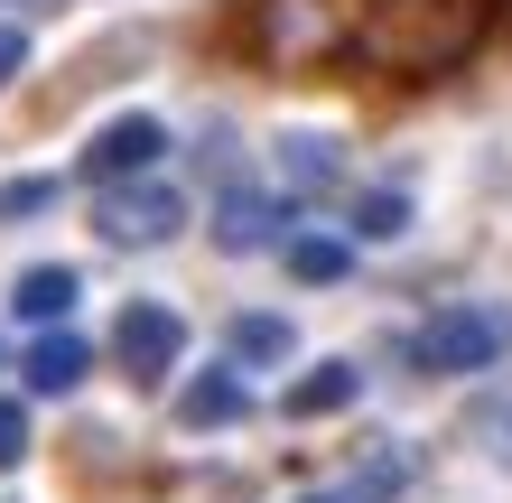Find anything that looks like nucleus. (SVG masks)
<instances>
[{
  "label": "nucleus",
  "instance_id": "obj_17",
  "mask_svg": "<svg viewBox=\"0 0 512 503\" xmlns=\"http://www.w3.org/2000/svg\"><path fill=\"white\" fill-rule=\"evenodd\" d=\"M19 66H28V38H19V28H0V84H10Z\"/></svg>",
  "mask_w": 512,
  "mask_h": 503
},
{
  "label": "nucleus",
  "instance_id": "obj_13",
  "mask_svg": "<svg viewBox=\"0 0 512 503\" xmlns=\"http://www.w3.org/2000/svg\"><path fill=\"white\" fill-rule=\"evenodd\" d=\"M47 196H56V177H10V187H0V215H38Z\"/></svg>",
  "mask_w": 512,
  "mask_h": 503
},
{
  "label": "nucleus",
  "instance_id": "obj_8",
  "mask_svg": "<svg viewBox=\"0 0 512 503\" xmlns=\"http://www.w3.org/2000/svg\"><path fill=\"white\" fill-rule=\"evenodd\" d=\"M215 243H224V252H261V243H280V205H270V196H233L224 215H215Z\"/></svg>",
  "mask_w": 512,
  "mask_h": 503
},
{
  "label": "nucleus",
  "instance_id": "obj_9",
  "mask_svg": "<svg viewBox=\"0 0 512 503\" xmlns=\"http://www.w3.org/2000/svg\"><path fill=\"white\" fill-rule=\"evenodd\" d=\"M10 308L28 317V327H56V317L75 308V271H56V261H47V271H19V289H10Z\"/></svg>",
  "mask_w": 512,
  "mask_h": 503
},
{
  "label": "nucleus",
  "instance_id": "obj_16",
  "mask_svg": "<svg viewBox=\"0 0 512 503\" xmlns=\"http://www.w3.org/2000/svg\"><path fill=\"white\" fill-rule=\"evenodd\" d=\"M354 224H364V233H401V196H373V205H364Z\"/></svg>",
  "mask_w": 512,
  "mask_h": 503
},
{
  "label": "nucleus",
  "instance_id": "obj_3",
  "mask_svg": "<svg viewBox=\"0 0 512 503\" xmlns=\"http://www.w3.org/2000/svg\"><path fill=\"white\" fill-rule=\"evenodd\" d=\"M112 354H122V373H131V382H159L177 354H187V317L159 308V299H131L122 317H112Z\"/></svg>",
  "mask_w": 512,
  "mask_h": 503
},
{
  "label": "nucleus",
  "instance_id": "obj_15",
  "mask_svg": "<svg viewBox=\"0 0 512 503\" xmlns=\"http://www.w3.org/2000/svg\"><path fill=\"white\" fill-rule=\"evenodd\" d=\"M19 448H28V410L0 401V466H19Z\"/></svg>",
  "mask_w": 512,
  "mask_h": 503
},
{
  "label": "nucleus",
  "instance_id": "obj_11",
  "mask_svg": "<svg viewBox=\"0 0 512 503\" xmlns=\"http://www.w3.org/2000/svg\"><path fill=\"white\" fill-rule=\"evenodd\" d=\"M289 271L308 280V289L317 280H345L354 271V243H345V233H289Z\"/></svg>",
  "mask_w": 512,
  "mask_h": 503
},
{
  "label": "nucleus",
  "instance_id": "obj_6",
  "mask_svg": "<svg viewBox=\"0 0 512 503\" xmlns=\"http://www.w3.org/2000/svg\"><path fill=\"white\" fill-rule=\"evenodd\" d=\"M177 410H187L196 429H215V420H243V410H252V382H243V364H233V373H196Z\"/></svg>",
  "mask_w": 512,
  "mask_h": 503
},
{
  "label": "nucleus",
  "instance_id": "obj_10",
  "mask_svg": "<svg viewBox=\"0 0 512 503\" xmlns=\"http://www.w3.org/2000/svg\"><path fill=\"white\" fill-rule=\"evenodd\" d=\"M289 345H298L289 317H270V308H252V317H233V327H224V354H233V364H280Z\"/></svg>",
  "mask_w": 512,
  "mask_h": 503
},
{
  "label": "nucleus",
  "instance_id": "obj_14",
  "mask_svg": "<svg viewBox=\"0 0 512 503\" xmlns=\"http://www.w3.org/2000/svg\"><path fill=\"white\" fill-rule=\"evenodd\" d=\"M475 438H485V448H494V457L512 466V401H494V410H485V420H475Z\"/></svg>",
  "mask_w": 512,
  "mask_h": 503
},
{
  "label": "nucleus",
  "instance_id": "obj_4",
  "mask_svg": "<svg viewBox=\"0 0 512 503\" xmlns=\"http://www.w3.org/2000/svg\"><path fill=\"white\" fill-rule=\"evenodd\" d=\"M159 150H168V131L149 122V112H122V122H103L94 140H84V177H94V187L103 177H149Z\"/></svg>",
  "mask_w": 512,
  "mask_h": 503
},
{
  "label": "nucleus",
  "instance_id": "obj_7",
  "mask_svg": "<svg viewBox=\"0 0 512 503\" xmlns=\"http://www.w3.org/2000/svg\"><path fill=\"white\" fill-rule=\"evenodd\" d=\"M354 392H364V373H354V364H317V373L289 382V420H326V410H345Z\"/></svg>",
  "mask_w": 512,
  "mask_h": 503
},
{
  "label": "nucleus",
  "instance_id": "obj_2",
  "mask_svg": "<svg viewBox=\"0 0 512 503\" xmlns=\"http://www.w3.org/2000/svg\"><path fill=\"white\" fill-rule=\"evenodd\" d=\"M494 354H503V327H494L485 308H438L429 327L410 336V364L419 373H485Z\"/></svg>",
  "mask_w": 512,
  "mask_h": 503
},
{
  "label": "nucleus",
  "instance_id": "obj_12",
  "mask_svg": "<svg viewBox=\"0 0 512 503\" xmlns=\"http://www.w3.org/2000/svg\"><path fill=\"white\" fill-rule=\"evenodd\" d=\"M336 150H326V140H289V177H298V187H336Z\"/></svg>",
  "mask_w": 512,
  "mask_h": 503
},
{
  "label": "nucleus",
  "instance_id": "obj_1",
  "mask_svg": "<svg viewBox=\"0 0 512 503\" xmlns=\"http://www.w3.org/2000/svg\"><path fill=\"white\" fill-rule=\"evenodd\" d=\"M187 233V196L168 177H103L94 187V243L112 252H159Z\"/></svg>",
  "mask_w": 512,
  "mask_h": 503
},
{
  "label": "nucleus",
  "instance_id": "obj_5",
  "mask_svg": "<svg viewBox=\"0 0 512 503\" xmlns=\"http://www.w3.org/2000/svg\"><path fill=\"white\" fill-rule=\"evenodd\" d=\"M84 364H94V354H84V345H75L66 327H47L38 345L19 354V382H28V392H47V401H56V392H75V382H84Z\"/></svg>",
  "mask_w": 512,
  "mask_h": 503
}]
</instances>
